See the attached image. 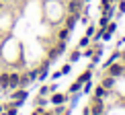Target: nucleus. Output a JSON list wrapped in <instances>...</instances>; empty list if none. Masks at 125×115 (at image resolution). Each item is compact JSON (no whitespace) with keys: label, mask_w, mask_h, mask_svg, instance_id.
<instances>
[{"label":"nucleus","mask_w":125,"mask_h":115,"mask_svg":"<svg viewBox=\"0 0 125 115\" xmlns=\"http://www.w3.org/2000/svg\"><path fill=\"white\" fill-rule=\"evenodd\" d=\"M115 29H117V25H115V23H111V25H107V29H105V31L113 35V33H115Z\"/></svg>","instance_id":"15"},{"label":"nucleus","mask_w":125,"mask_h":115,"mask_svg":"<svg viewBox=\"0 0 125 115\" xmlns=\"http://www.w3.org/2000/svg\"><path fill=\"white\" fill-rule=\"evenodd\" d=\"M119 12H125V0H121V2H119Z\"/></svg>","instance_id":"22"},{"label":"nucleus","mask_w":125,"mask_h":115,"mask_svg":"<svg viewBox=\"0 0 125 115\" xmlns=\"http://www.w3.org/2000/svg\"><path fill=\"white\" fill-rule=\"evenodd\" d=\"M19 86H21V74L12 72V74L8 76V88H19Z\"/></svg>","instance_id":"1"},{"label":"nucleus","mask_w":125,"mask_h":115,"mask_svg":"<svg viewBox=\"0 0 125 115\" xmlns=\"http://www.w3.org/2000/svg\"><path fill=\"white\" fill-rule=\"evenodd\" d=\"M109 2H111V0H101V10H107L109 8Z\"/></svg>","instance_id":"19"},{"label":"nucleus","mask_w":125,"mask_h":115,"mask_svg":"<svg viewBox=\"0 0 125 115\" xmlns=\"http://www.w3.org/2000/svg\"><path fill=\"white\" fill-rule=\"evenodd\" d=\"M60 72H62V74H68V72H70V64H66V66H64V68H62V70H60Z\"/></svg>","instance_id":"21"},{"label":"nucleus","mask_w":125,"mask_h":115,"mask_svg":"<svg viewBox=\"0 0 125 115\" xmlns=\"http://www.w3.org/2000/svg\"><path fill=\"white\" fill-rule=\"evenodd\" d=\"M82 4H84V0H70V4H68V10H70V12H80Z\"/></svg>","instance_id":"3"},{"label":"nucleus","mask_w":125,"mask_h":115,"mask_svg":"<svg viewBox=\"0 0 125 115\" xmlns=\"http://www.w3.org/2000/svg\"><path fill=\"white\" fill-rule=\"evenodd\" d=\"M47 78V64H43V68L39 70V80H45Z\"/></svg>","instance_id":"12"},{"label":"nucleus","mask_w":125,"mask_h":115,"mask_svg":"<svg viewBox=\"0 0 125 115\" xmlns=\"http://www.w3.org/2000/svg\"><path fill=\"white\" fill-rule=\"evenodd\" d=\"M8 72H2V74H0V88H2V91H6L8 88Z\"/></svg>","instance_id":"4"},{"label":"nucleus","mask_w":125,"mask_h":115,"mask_svg":"<svg viewBox=\"0 0 125 115\" xmlns=\"http://www.w3.org/2000/svg\"><path fill=\"white\" fill-rule=\"evenodd\" d=\"M92 113H94V115H101V113H103V103H101V99H96L94 107H92Z\"/></svg>","instance_id":"5"},{"label":"nucleus","mask_w":125,"mask_h":115,"mask_svg":"<svg viewBox=\"0 0 125 115\" xmlns=\"http://www.w3.org/2000/svg\"><path fill=\"white\" fill-rule=\"evenodd\" d=\"M2 113H4V107H2V105H0V115H2Z\"/></svg>","instance_id":"23"},{"label":"nucleus","mask_w":125,"mask_h":115,"mask_svg":"<svg viewBox=\"0 0 125 115\" xmlns=\"http://www.w3.org/2000/svg\"><path fill=\"white\" fill-rule=\"evenodd\" d=\"M109 72H111L113 76H119V74L123 72V68H121V66H117V64H111V70H109Z\"/></svg>","instance_id":"7"},{"label":"nucleus","mask_w":125,"mask_h":115,"mask_svg":"<svg viewBox=\"0 0 125 115\" xmlns=\"http://www.w3.org/2000/svg\"><path fill=\"white\" fill-rule=\"evenodd\" d=\"M64 101H66L64 95H53V97H51V103H55V105H62Z\"/></svg>","instance_id":"8"},{"label":"nucleus","mask_w":125,"mask_h":115,"mask_svg":"<svg viewBox=\"0 0 125 115\" xmlns=\"http://www.w3.org/2000/svg\"><path fill=\"white\" fill-rule=\"evenodd\" d=\"M27 97H29V92L25 91V88H19L17 92H12V101H17V103H23Z\"/></svg>","instance_id":"2"},{"label":"nucleus","mask_w":125,"mask_h":115,"mask_svg":"<svg viewBox=\"0 0 125 115\" xmlns=\"http://www.w3.org/2000/svg\"><path fill=\"white\" fill-rule=\"evenodd\" d=\"M27 84H31V78H29V74H27V76H21V86H27Z\"/></svg>","instance_id":"14"},{"label":"nucleus","mask_w":125,"mask_h":115,"mask_svg":"<svg viewBox=\"0 0 125 115\" xmlns=\"http://www.w3.org/2000/svg\"><path fill=\"white\" fill-rule=\"evenodd\" d=\"M43 113H45V109H43V107H37V109H35V111L31 113V115H43Z\"/></svg>","instance_id":"20"},{"label":"nucleus","mask_w":125,"mask_h":115,"mask_svg":"<svg viewBox=\"0 0 125 115\" xmlns=\"http://www.w3.org/2000/svg\"><path fill=\"white\" fill-rule=\"evenodd\" d=\"M123 58H125V54H123Z\"/></svg>","instance_id":"28"},{"label":"nucleus","mask_w":125,"mask_h":115,"mask_svg":"<svg viewBox=\"0 0 125 115\" xmlns=\"http://www.w3.org/2000/svg\"><path fill=\"white\" fill-rule=\"evenodd\" d=\"M113 82H115V80H113V76H109V78H105V80L101 82V84H103V88H111Z\"/></svg>","instance_id":"11"},{"label":"nucleus","mask_w":125,"mask_h":115,"mask_svg":"<svg viewBox=\"0 0 125 115\" xmlns=\"http://www.w3.org/2000/svg\"><path fill=\"white\" fill-rule=\"evenodd\" d=\"M88 43H90V37H88V35H84V37L80 39V43H78V45H80V47H86Z\"/></svg>","instance_id":"13"},{"label":"nucleus","mask_w":125,"mask_h":115,"mask_svg":"<svg viewBox=\"0 0 125 115\" xmlns=\"http://www.w3.org/2000/svg\"><path fill=\"white\" fill-rule=\"evenodd\" d=\"M70 31H72V29H68V27H66V29H62L60 33H58V37H60L62 41H66V39H68V35H70Z\"/></svg>","instance_id":"10"},{"label":"nucleus","mask_w":125,"mask_h":115,"mask_svg":"<svg viewBox=\"0 0 125 115\" xmlns=\"http://www.w3.org/2000/svg\"><path fill=\"white\" fill-rule=\"evenodd\" d=\"M49 91H51V86H43V88L39 91V95H41V97H45V95H47Z\"/></svg>","instance_id":"17"},{"label":"nucleus","mask_w":125,"mask_h":115,"mask_svg":"<svg viewBox=\"0 0 125 115\" xmlns=\"http://www.w3.org/2000/svg\"><path fill=\"white\" fill-rule=\"evenodd\" d=\"M84 2H90V0H84Z\"/></svg>","instance_id":"26"},{"label":"nucleus","mask_w":125,"mask_h":115,"mask_svg":"<svg viewBox=\"0 0 125 115\" xmlns=\"http://www.w3.org/2000/svg\"><path fill=\"white\" fill-rule=\"evenodd\" d=\"M70 58H72V62H78V60H80V51H78V49H76V51H72V56H70Z\"/></svg>","instance_id":"16"},{"label":"nucleus","mask_w":125,"mask_h":115,"mask_svg":"<svg viewBox=\"0 0 125 115\" xmlns=\"http://www.w3.org/2000/svg\"><path fill=\"white\" fill-rule=\"evenodd\" d=\"M0 8H2V0H0Z\"/></svg>","instance_id":"24"},{"label":"nucleus","mask_w":125,"mask_h":115,"mask_svg":"<svg viewBox=\"0 0 125 115\" xmlns=\"http://www.w3.org/2000/svg\"><path fill=\"white\" fill-rule=\"evenodd\" d=\"M88 80H90V70H84V72L80 74V78H78V82L82 84V82H88Z\"/></svg>","instance_id":"6"},{"label":"nucleus","mask_w":125,"mask_h":115,"mask_svg":"<svg viewBox=\"0 0 125 115\" xmlns=\"http://www.w3.org/2000/svg\"><path fill=\"white\" fill-rule=\"evenodd\" d=\"M94 95H96V99L107 97V88H103V84H101V86H96V92H94Z\"/></svg>","instance_id":"9"},{"label":"nucleus","mask_w":125,"mask_h":115,"mask_svg":"<svg viewBox=\"0 0 125 115\" xmlns=\"http://www.w3.org/2000/svg\"><path fill=\"white\" fill-rule=\"evenodd\" d=\"M43 115H51V113H43Z\"/></svg>","instance_id":"25"},{"label":"nucleus","mask_w":125,"mask_h":115,"mask_svg":"<svg viewBox=\"0 0 125 115\" xmlns=\"http://www.w3.org/2000/svg\"><path fill=\"white\" fill-rule=\"evenodd\" d=\"M2 2H8V0H2Z\"/></svg>","instance_id":"27"},{"label":"nucleus","mask_w":125,"mask_h":115,"mask_svg":"<svg viewBox=\"0 0 125 115\" xmlns=\"http://www.w3.org/2000/svg\"><path fill=\"white\" fill-rule=\"evenodd\" d=\"M80 86H82L80 82H74V84L70 86V91H72V92H76V91H80Z\"/></svg>","instance_id":"18"}]
</instances>
